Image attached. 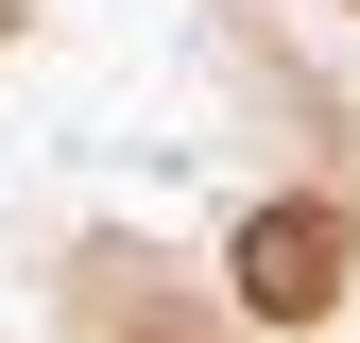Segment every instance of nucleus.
Instances as JSON below:
<instances>
[{
  "label": "nucleus",
  "instance_id": "1",
  "mask_svg": "<svg viewBox=\"0 0 360 343\" xmlns=\"http://www.w3.org/2000/svg\"><path fill=\"white\" fill-rule=\"evenodd\" d=\"M240 309H257V326L343 309V206H326V189H292V206H257V224H240Z\"/></svg>",
  "mask_w": 360,
  "mask_h": 343
}]
</instances>
